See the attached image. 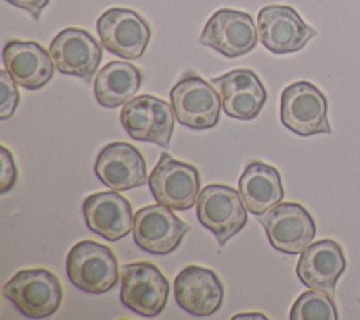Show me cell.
<instances>
[{
  "label": "cell",
  "mask_w": 360,
  "mask_h": 320,
  "mask_svg": "<svg viewBox=\"0 0 360 320\" xmlns=\"http://www.w3.org/2000/svg\"><path fill=\"white\" fill-rule=\"evenodd\" d=\"M69 281L87 293H105L118 282V261L107 245L93 240L75 244L66 257Z\"/></svg>",
  "instance_id": "cell-1"
},
{
  "label": "cell",
  "mask_w": 360,
  "mask_h": 320,
  "mask_svg": "<svg viewBox=\"0 0 360 320\" xmlns=\"http://www.w3.org/2000/svg\"><path fill=\"white\" fill-rule=\"evenodd\" d=\"M3 295L30 319H42L56 313L63 299L59 279L45 268L18 271L3 286Z\"/></svg>",
  "instance_id": "cell-2"
},
{
  "label": "cell",
  "mask_w": 360,
  "mask_h": 320,
  "mask_svg": "<svg viewBox=\"0 0 360 320\" xmlns=\"http://www.w3.org/2000/svg\"><path fill=\"white\" fill-rule=\"evenodd\" d=\"M280 120L285 128L301 137L330 134L328 100L311 82L288 85L280 97Z\"/></svg>",
  "instance_id": "cell-3"
},
{
  "label": "cell",
  "mask_w": 360,
  "mask_h": 320,
  "mask_svg": "<svg viewBox=\"0 0 360 320\" xmlns=\"http://www.w3.org/2000/svg\"><path fill=\"white\" fill-rule=\"evenodd\" d=\"M198 221L208 228L224 247L248 223V209L240 193L226 185L212 183L201 189L197 199Z\"/></svg>",
  "instance_id": "cell-4"
},
{
  "label": "cell",
  "mask_w": 360,
  "mask_h": 320,
  "mask_svg": "<svg viewBox=\"0 0 360 320\" xmlns=\"http://www.w3.org/2000/svg\"><path fill=\"white\" fill-rule=\"evenodd\" d=\"M169 282L152 262L139 261L121 268V303L143 317L159 316L169 297Z\"/></svg>",
  "instance_id": "cell-5"
},
{
  "label": "cell",
  "mask_w": 360,
  "mask_h": 320,
  "mask_svg": "<svg viewBox=\"0 0 360 320\" xmlns=\"http://www.w3.org/2000/svg\"><path fill=\"white\" fill-rule=\"evenodd\" d=\"M170 104L177 121L193 130L215 127L222 106L212 83L194 73H186L172 87Z\"/></svg>",
  "instance_id": "cell-6"
},
{
  "label": "cell",
  "mask_w": 360,
  "mask_h": 320,
  "mask_svg": "<svg viewBox=\"0 0 360 320\" xmlns=\"http://www.w3.org/2000/svg\"><path fill=\"white\" fill-rule=\"evenodd\" d=\"M148 185L158 203L172 210L186 211L197 203L201 186L200 172L194 165L162 152L149 175Z\"/></svg>",
  "instance_id": "cell-7"
},
{
  "label": "cell",
  "mask_w": 360,
  "mask_h": 320,
  "mask_svg": "<svg viewBox=\"0 0 360 320\" xmlns=\"http://www.w3.org/2000/svg\"><path fill=\"white\" fill-rule=\"evenodd\" d=\"M271 247L288 255L301 254L316 234L315 220L300 203H278L259 216Z\"/></svg>",
  "instance_id": "cell-8"
},
{
  "label": "cell",
  "mask_w": 360,
  "mask_h": 320,
  "mask_svg": "<svg viewBox=\"0 0 360 320\" xmlns=\"http://www.w3.org/2000/svg\"><path fill=\"white\" fill-rule=\"evenodd\" d=\"M174 111L167 101L141 94L128 100L120 114L124 130L132 140L169 147L174 128Z\"/></svg>",
  "instance_id": "cell-9"
},
{
  "label": "cell",
  "mask_w": 360,
  "mask_h": 320,
  "mask_svg": "<svg viewBox=\"0 0 360 320\" xmlns=\"http://www.w3.org/2000/svg\"><path fill=\"white\" fill-rule=\"evenodd\" d=\"M97 32L101 45L110 54L124 59L141 58L152 34L142 16L122 7L105 10L97 20Z\"/></svg>",
  "instance_id": "cell-10"
},
{
  "label": "cell",
  "mask_w": 360,
  "mask_h": 320,
  "mask_svg": "<svg viewBox=\"0 0 360 320\" xmlns=\"http://www.w3.org/2000/svg\"><path fill=\"white\" fill-rule=\"evenodd\" d=\"M257 34L266 49L285 55L302 49L316 35V30L309 27L291 6L270 4L257 14Z\"/></svg>",
  "instance_id": "cell-11"
},
{
  "label": "cell",
  "mask_w": 360,
  "mask_h": 320,
  "mask_svg": "<svg viewBox=\"0 0 360 320\" xmlns=\"http://www.w3.org/2000/svg\"><path fill=\"white\" fill-rule=\"evenodd\" d=\"M198 42L224 56L238 58L249 54L256 47L257 30L250 14L219 8L205 23Z\"/></svg>",
  "instance_id": "cell-12"
},
{
  "label": "cell",
  "mask_w": 360,
  "mask_h": 320,
  "mask_svg": "<svg viewBox=\"0 0 360 320\" xmlns=\"http://www.w3.org/2000/svg\"><path fill=\"white\" fill-rule=\"evenodd\" d=\"M132 230L134 241L141 250L153 255H167L181 244L190 226L172 209L158 203L135 213Z\"/></svg>",
  "instance_id": "cell-13"
},
{
  "label": "cell",
  "mask_w": 360,
  "mask_h": 320,
  "mask_svg": "<svg viewBox=\"0 0 360 320\" xmlns=\"http://www.w3.org/2000/svg\"><path fill=\"white\" fill-rule=\"evenodd\" d=\"M217 89L226 116L249 121L259 116L267 92L259 76L250 69H235L222 76L211 79Z\"/></svg>",
  "instance_id": "cell-14"
},
{
  "label": "cell",
  "mask_w": 360,
  "mask_h": 320,
  "mask_svg": "<svg viewBox=\"0 0 360 320\" xmlns=\"http://www.w3.org/2000/svg\"><path fill=\"white\" fill-rule=\"evenodd\" d=\"M49 54L60 73L82 79H90L103 58L96 38L86 30L75 27L65 28L53 37Z\"/></svg>",
  "instance_id": "cell-15"
},
{
  "label": "cell",
  "mask_w": 360,
  "mask_h": 320,
  "mask_svg": "<svg viewBox=\"0 0 360 320\" xmlns=\"http://www.w3.org/2000/svg\"><path fill=\"white\" fill-rule=\"evenodd\" d=\"M94 173L105 186L117 192L139 187L149 179L142 154L124 141L110 142L98 152Z\"/></svg>",
  "instance_id": "cell-16"
},
{
  "label": "cell",
  "mask_w": 360,
  "mask_h": 320,
  "mask_svg": "<svg viewBox=\"0 0 360 320\" xmlns=\"http://www.w3.org/2000/svg\"><path fill=\"white\" fill-rule=\"evenodd\" d=\"M173 289L177 304L197 317L215 313L224 300V285L218 275L198 265L183 268L174 278Z\"/></svg>",
  "instance_id": "cell-17"
},
{
  "label": "cell",
  "mask_w": 360,
  "mask_h": 320,
  "mask_svg": "<svg viewBox=\"0 0 360 320\" xmlns=\"http://www.w3.org/2000/svg\"><path fill=\"white\" fill-rule=\"evenodd\" d=\"M346 269V258L339 242L330 238L309 244L297 262V276L309 289L333 296L336 283Z\"/></svg>",
  "instance_id": "cell-18"
},
{
  "label": "cell",
  "mask_w": 360,
  "mask_h": 320,
  "mask_svg": "<svg viewBox=\"0 0 360 320\" xmlns=\"http://www.w3.org/2000/svg\"><path fill=\"white\" fill-rule=\"evenodd\" d=\"M1 59L11 79L28 90L44 87L56 68L51 54L37 41H8L3 48Z\"/></svg>",
  "instance_id": "cell-19"
},
{
  "label": "cell",
  "mask_w": 360,
  "mask_h": 320,
  "mask_svg": "<svg viewBox=\"0 0 360 320\" xmlns=\"http://www.w3.org/2000/svg\"><path fill=\"white\" fill-rule=\"evenodd\" d=\"M82 210L89 230L108 241L127 237L134 227L131 203L114 190L87 196Z\"/></svg>",
  "instance_id": "cell-20"
},
{
  "label": "cell",
  "mask_w": 360,
  "mask_h": 320,
  "mask_svg": "<svg viewBox=\"0 0 360 320\" xmlns=\"http://www.w3.org/2000/svg\"><path fill=\"white\" fill-rule=\"evenodd\" d=\"M239 193L248 211L255 216L266 213L284 197L280 172L264 162H250L239 178Z\"/></svg>",
  "instance_id": "cell-21"
},
{
  "label": "cell",
  "mask_w": 360,
  "mask_h": 320,
  "mask_svg": "<svg viewBox=\"0 0 360 320\" xmlns=\"http://www.w3.org/2000/svg\"><path fill=\"white\" fill-rule=\"evenodd\" d=\"M142 83L141 70L124 61L104 65L94 79V96L100 106L115 109L131 100Z\"/></svg>",
  "instance_id": "cell-22"
},
{
  "label": "cell",
  "mask_w": 360,
  "mask_h": 320,
  "mask_svg": "<svg viewBox=\"0 0 360 320\" xmlns=\"http://www.w3.org/2000/svg\"><path fill=\"white\" fill-rule=\"evenodd\" d=\"M328 293L307 290L298 296L290 310L291 320H338V309Z\"/></svg>",
  "instance_id": "cell-23"
},
{
  "label": "cell",
  "mask_w": 360,
  "mask_h": 320,
  "mask_svg": "<svg viewBox=\"0 0 360 320\" xmlns=\"http://www.w3.org/2000/svg\"><path fill=\"white\" fill-rule=\"evenodd\" d=\"M17 83L11 79L8 72L6 69L0 70V118L7 120L11 117L18 106L20 101V93L15 86Z\"/></svg>",
  "instance_id": "cell-24"
},
{
  "label": "cell",
  "mask_w": 360,
  "mask_h": 320,
  "mask_svg": "<svg viewBox=\"0 0 360 320\" xmlns=\"http://www.w3.org/2000/svg\"><path fill=\"white\" fill-rule=\"evenodd\" d=\"M17 166L13 154L1 145V175H0V193H6L15 185Z\"/></svg>",
  "instance_id": "cell-25"
},
{
  "label": "cell",
  "mask_w": 360,
  "mask_h": 320,
  "mask_svg": "<svg viewBox=\"0 0 360 320\" xmlns=\"http://www.w3.org/2000/svg\"><path fill=\"white\" fill-rule=\"evenodd\" d=\"M10 4L28 11L35 20H39L41 13L48 6L49 0H7Z\"/></svg>",
  "instance_id": "cell-26"
},
{
  "label": "cell",
  "mask_w": 360,
  "mask_h": 320,
  "mask_svg": "<svg viewBox=\"0 0 360 320\" xmlns=\"http://www.w3.org/2000/svg\"><path fill=\"white\" fill-rule=\"evenodd\" d=\"M236 319H262V320H267V316H264L263 313L252 312V313H239V314H235L232 317V320H236Z\"/></svg>",
  "instance_id": "cell-27"
},
{
  "label": "cell",
  "mask_w": 360,
  "mask_h": 320,
  "mask_svg": "<svg viewBox=\"0 0 360 320\" xmlns=\"http://www.w3.org/2000/svg\"><path fill=\"white\" fill-rule=\"evenodd\" d=\"M359 302H360V299H359Z\"/></svg>",
  "instance_id": "cell-28"
}]
</instances>
